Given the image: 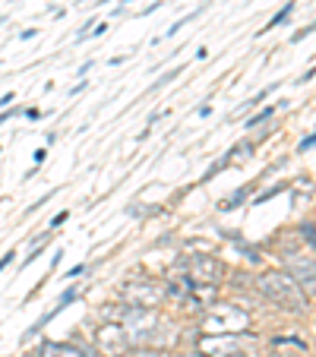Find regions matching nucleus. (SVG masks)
Returning a JSON list of instances; mask_svg holds the SVG:
<instances>
[{
	"label": "nucleus",
	"instance_id": "f257e3e1",
	"mask_svg": "<svg viewBox=\"0 0 316 357\" xmlns=\"http://www.w3.org/2000/svg\"><path fill=\"white\" fill-rule=\"evenodd\" d=\"M259 291L269 297L276 307H285V310L303 313L310 307V297L301 291V284L288 275V272H266L259 275Z\"/></svg>",
	"mask_w": 316,
	"mask_h": 357
},
{
	"label": "nucleus",
	"instance_id": "f03ea898",
	"mask_svg": "<svg viewBox=\"0 0 316 357\" xmlns=\"http://www.w3.org/2000/svg\"><path fill=\"white\" fill-rule=\"evenodd\" d=\"M123 297H127L130 307H146V310H152L155 303H162L165 288L162 284H155V282H149V278H136V282L123 284Z\"/></svg>",
	"mask_w": 316,
	"mask_h": 357
},
{
	"label": "nucleus",
	"instance_id": "7ed1b4c3",
	"mask_svg": "<svg viewBox=\"0 0 316 357\" xmlns=\"http://www.w3.org/2000/svg\"><path fill=\"white\" fill-rule=\"evenodd\" d=\"M95 342H98V348H101V354H105V357H123L130 351L127 329H123L121 323L98 326V332H95Z\"/></svg>",
	"mask_w": 316,
	"mask_h": 357
},
{
	"label": "nucleus",
	"instance_id": "20e7f679",
	"mask_svg": "<svg viewBox=\"0 0 316 357\" xmlns=\"http://www.w3.org/2000/svg\"><path fill=\"white\" fill-rule=\"evenodd\" d=\"M285 266H288V275L294 278L297 284H307V297L313 294V278H316V266H313V257H285Z\"/></svg>",
	"mask_w": 316,
	"mask_h": 357
},
{
	"label": "nucleus",
	"instance_id": "39448f33",
	"mask_svg": "<svg viewBox=\"0 0 316 357\" xmlns=\"http://www.w3.org/2000/svg\"><path fill=\"white\" fill-rule=\"evenodd\" d=\"M190 272H193V278H202V282L216 284V282H222L225 266L218 263L216 257H209V253H196V257L190 259Z\"/></svg>",
	"mask_w": 316,
	"mask_h": 357
},
{
	"label": "nucleus",
	"instance_id": "423d86ee",
	"mask_svg": "<svg viewBox=\"0 0 316 357\" xmlns=\"http://www.w3.org/2000/svg\"><path fill=\"white\" fill-rule=\"evenodd\" d=\"M41 357H89L73 342H41Z\"/></svg>",
	"mask_w": 316,
	"mask_h": 357
},
{
	"label": "nucleus",
	"instance_id": "0eeeda50",
	"mask_svg": "<svg viewBox=\"0 0 316 357\" xmlns=\"http://www.w3.org/2000/svg\"><path fill=\"white\" fill-rule=\"evenodd\" d=\"M291 13H294V0H288V3H285V7L278 10L276 16H272V20H269V26H262V29H259V35H262V32H272V29H278V26H285Z\"/></svg>",
	"mask_w": 316,
	"mask_h": 357
},
{
	"label": "nucleus",
	"instance_id": "6e6552de",
	"mask_svg": "<svg viewBox=\"0 0 316 357\" xmlns=\"http://www.w3.org/2000/svg\"><path fill=\"white\" fill-rule=\"evenodd\" d=\"M247 193H250V183H247V187H241V190H234V193H231V196H225V199L218 202V209H225V212L237 209V206H241V202L247 199Z\"/></svg>",
	"mask_w": 316,
	"mask_h": 357
},
{
	"label": "nucleus",
	"instance_id": "1a4fd4ad",
	"mask_svg": "<svg viewBox=\"0 0 316 357\" xmlns=\"http://www.w3.org/2000/svg\"><path fill=\"white\" fill-rule=\"evenodd\" d=\"M276 89H278V82H272V86L259 89V92H256V95H253V98H250V101H247V105H243V108H241V111H237V114H243V111H247V108H256V105H262V101L269 98V95H272V92H276Z\"/></svg>",
	"mask_w": 316,
	"mask_h": 357
},
{
	"label": "nucleus",
	"instance_id": "9d476101",
	"mask_svg": "<svg viewBox=\"0 0 316 357\" xmlns=\"http://www.w3.org/2000/svg\"><path fill=\"white\" fill-rule=\"evenodd\" d=\"M288 190V183H272L269 190H262L259 196H253V206H262V202H269L272 196H278V193H285Z\"/></svg>",
	"mask_w": 316,
	"mask_h": 357
},
{
	"label": "nucleus",
	"instance_id": "9b49d317",
	"mask_svg": "<svg viewBox=\"0 0 316 357\" xmlns=\"http://www.w3.org/2000/svg\"><path fill=\"white\" fill-rule=\"evenodd\" d=\"M181 73H183V67H177V70H168V73H162V76H158V79L152 82V89H149V92H158V89H165V86H168V82H174Z\"/></svg>",
	"mask_w": 316,
	"mask_h": 357
},
{
	"label": "nucleus",
	"instance_id": "f8f14e48",
	"mask_svg": "<svg viewBox=\"0 0 316 357\" xmlns=\"http://www.w3.org/2000/svg\"><path fill=\"white\" fill-rule=\"evenodd\" d=\"M272 114H276V108H262L259 114H256V117H250V121H247V130H253V127H259V123H266Z\"/></svg>",
	"mask_w": 316,
	"mask_h": 357
},
{
	"label": "nucleus",
	"instance_id": "ddd939ff",
	"mask_svg": "<svg viewBox=\"0 0 316 357\" xmlns=\"http://www.w3.org/2000/svg\"><path fill=\"white\" fill-rule=\"evenodd\" d=\"M130 357H168L162 348H136V351H127Z\"/></svg>",
	"mask_w": 316,
	"mask_h": 357
},
{
	"label": "nucleus",
	"instance_id": "4468645a",
	"mask_svg": "<svg viewBox=\"0 0 316 357\" xmlns=\"http://www.w3.org/2000/svg\"><path fill=\"white\" fill-rule=\"evenodd\" d=\"M225 168H228V158H218V162L212 165V168H209L206 174H202V181H212V177H216V174H222Z\"/></svg>",
	"mask_w": 316,
	"mask_h": 357
},
{
	"label": "nucleus",
	"instance_id": "2eb2a0df",
	"mask_svg": "<svg viewBox=\"0 0 316 357\" xmlns=\"http://www.w3.org/2000/svg\"><path fill=\"white\" fill-rule=\"evenodd\" d=\"M297 234H301L303 241H307V250H313V222L301 225V228H297Z\"/></svg>",
	"mask_w": 316,
	"mask_h": 357
},
{
	"label": "nucleus",
	"instance_id": "dca6fc26",
	"mask_svg": "<svg viewBox=\"0 0 316 357\" xmlns=\"http://www.w3.org/2000/svg\"><path fill=\"white\" fill-rule=\"evenodd\" d=\"M310 35H313V26H303V29H297V32H294V35H291V41H294V45H297V41L310 38Z\"/></svg>",
	"mask_w": 316,
	"mask_h": 357
},
{
	"label": "nucleus",
	"instance_id": "f3484780",
	"mask_svg": "<svg viewBox=\"0 0 316 357\" xmlns=\"http://www.w3.org/2000/svg\"><path fill=\"white\" fill-rule=\"evenodd\" d=\"M313 142H316V136L307 133V136L301 139V146H297V152H301V155H303V152H310V149H313Z\"/></svg>",
	"mask_w": 316,
	"mask_h": 357
},
{
	"label": "nucleus",
	"instance_id": "a211bd4d",
	"mask_svg": "<svg viewBox=\"0 0 316 357\" xmlns=\"http://www.w3.org/2000/svg\"><path fill=\"white\" fill-rule=\"evenodd\" d=\"M67 218H70V212H57V215L51 218V225H47V228H51V231H57L63 222H67Z\"/></svg>",
	"mask_w": 316,
	"mask_h": 357
},
{
	"label": "nucleus",
	"instance_id": "6ab92c4d",
	"mask_svg": "<svg viewBox=\"0 0 316 357\" xmlns=\"http://www.w3.org/2000/svg\"><path fill=\"white\" fill-rule=\"evenodd\" d=\"M13 259H16V250H10V253H3V257H0V272L7 269V266H13Z\"/></svg>",
	"mask_w": 316,
	"mask_h": 357
},
{
	"label": "nucleus",
	"instance_id": "aec40b11",
	"mask_svg": "<svg viewBox=\"0 0 316 357\" xmlns=\"http://www.w3.org/2000/svg\"><path fill=\"white\" fill-rule=\"evenodd\" d=\"M22 114V108H10L7 114H0V123H7V121H13V117H20Z\"/></svg>",
	"mask_w": 316,
	"mask_h": 357
},
{
	"label": "nucleus",
	"instance_id": "412c9836",
	"mask_svg": "<svg viewBox=\"0 0 316 357\" xmlns=\"http://www.w3.org/2000/svg\"><path fill=\"white\" fill-rule=\"evenodd\" d=\"M16 101V92H7V95H0V108H10Z\"/></svg>",
	"mask_w": 316,
	"mask_h": 357
},
{
	"label": "nucleus",
	"instance_id": "4be33fe9",
	"mask_svg": "<svg viewBox=\"0 0 316 357\" xmlns=\"http://www.w3.org/2000/svg\"><path fill=\"white\" fill-rule=\"evenodd\" d=\"M243 257H247L250 263H259V253H256L253 247H243Z\"/></svg>",
	"mask_w": 316,
	"mask_h": 357
},
{
	"label": "nucleus",
	"instance_id": "5701e85b",
	"mask_svg": "<svg viewBox=\"0 0 316 357\" xmlns=\"http://www.w3.org/2000/svg\"><path fill=\"white\" fill-rule=\"evenodd\" d=\"M105 32H108V26H105V22H101V26H98V22H95V29H92V32H89V35H95V38H101V35H105Z\"/></svg>",
	"mask_w": 316,
	"mask_h": 357
},
{
	"label": "nucleus",
	"instance_id": "b1692460",
	"mask_svg": "<svg viewBox=\"0 0 316 357\" xmlns=\"http://www.w3.org/2000/svg\"><path fill=\"white\" fill-rule=\"evenodd\" d=\"M127 57H130V51H127V54H117V57H111V61H108V63H111V67H121V63H123V61H127Z\"/></svg>",
	"mask_w": 316,
	"mask_h": 357
},
{
	"label": "nucleus",
	"instance_id": "393cba45",
	"mask_svg": "<svg viewBox=\"0 0 316 357\" xmlns=\"http://www.w3.org/2000/svg\"><path fill=\"white\" fill-rule=\"evenodd\" d=\"M82 272H86V266H73V269H70V272H67V278H80V275H82Z\"/></svg>",
	"mask_w": 316,
	"mask_h": 357
},
{
	"label": "nucleus",
	"instance_id": "a878e982",
	"mask_svg": "<svg viewBox=\"0 0 316 357\" xmlns=\"http://www.w3.org/2000/svg\"><path fill=\"white\" fill-rule=\"evenodd\" d=\"M47 158V149H35V165H41Z\"/></svg>",
	"mask_w": 316,
	"mask_h": 357
},
{
	"label": "nucleus",
	"instance_id": "bb28decb",
	"mask_svg": "<svg viewBox=\"0 0 316 357\" xmlns=\"http://www.w3.org/2000/svg\"><path fill=\"white\" fill-rule=\"evenodd\" d=\"M38 257H41V247H35L32 253H29V257H26V266H29V263H35V259H38Z\"/></svg>",
	"mask_w": 316,
	"mask_h": 357
},
{
	"label": "nucleus",
	"instance_id": "cd10ccee",
	"mask_svg": "<svg viewBox=\"0 0 316 357\" xmlns=\"http://www.w3.org/2000/svg\"><path fill=\"white\" fill-rule=\"evenodd\" d=\"M35 35H38V29H26V32H20V38L26 41V38H35Z\"/></svg>",
	"mask_w": 316,
	"mask_h": 357
},
{
	"label": "nucleus",
	"instance_id": "c85d7f7f",
	"mask_svg": "<svg viewBox=\"0 0 316 357\" xmlns=\"http://www.w3.org/2000/svg\"><path fill=\"white\" fill-rule=\"evenodd\" d=\"M310 79H313V67H310V70H307V73H303V76H301V79H297V86H303V82H310Z\"/></svg>",
	"mask_w": 316,
	"mask_h": 357
},
{
	"label": "nucleus",
	"instance_id": "c756f323",
	"mask_svg": "<svg viewBox=\"0 0 316 357\" xmlns=\"http://www.w3.org/2000/svg\"><path fill=\"white\" fill-rule=\"evenodd\" d=\"M89 70H92V61H86V63H82V67H80V70H76V76H86V73H89Z\"/></svg>",
	"mask_w": 316,
	"mask_h": 357
},
{
	"label": "nucleus",
	"instance_id": "7c9ffc66",
	"mask_svg": "<svg viewBox=\"0 0 316 357\" xmlns=\"http://www.w3.org/2000/svg\"><path fill=\"white\" fill-rule=\"evenodd\" d=\"M162 7V3H152V7H146V10H140V16H149V13H155V10Z\"/></svg>",
	"mask_w": 316,
	"mask_h": 357
},
{
	"label": "nucleus",
	"instance_id": "2f4dec72",
	"mask_svg": "<svg viewBox=\"0 0 316 357\" xmlns=\"http://www.w3.org/2000/svg\"><path fill=\"white\" fill-rule=\"evenodd\" d=\"M82 89H86V79H80V82H76V86H73V89H70V95H76V92H82Z\"/></svg>",
	"mask_w": 316,
	"mask_h": 357
},
{
	"label": "nucleus",
	"instance_id": "473e14b6",
	"mask_svg": "<svg viewBox=\"0 0 316 357\" xmlns=\"http://www.w3.org/2000/svg\"><path fill=\"white\" fill-rule=\"evenodd\" d=\"M177 357H206V354H177Z\"/></svg>",
	"mask_w": 316,
	"mask_h": 357
},
{
	"label": "nucleus",
	"instance_id": "72a5a7b5",
	"mask_svg": "<svg viewBox=\"0 0 316 357\" xmlns=\"http://www.w3.org/2000/svg\"><path fill=\"white\" fill-rule=\"evenodd\" d=\"M101 3H111V0H98V7H101Z\"/></svg>",
	"mask_w": 316,
	"mask_h": 357
}]
</instances>
